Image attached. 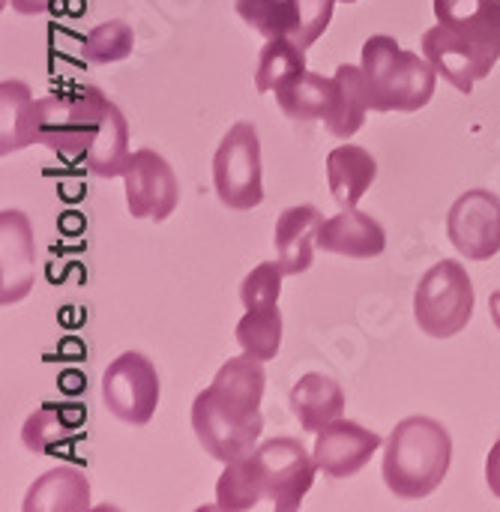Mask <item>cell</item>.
Here are the masks:
<instances>
[{
	"label": "cell",
	"instance_id": "obj_12",
	"mask_svg": "<svg viewBox=\"0 0 500 512\" xmlns=\"http://www.w3.org/2000/svg\"><path fill=\"white\" fill-rule=\"evenodd\" d=\"M378 450H381V435H375L372 429H363L354 420L339 417L318 432L312 453H315L318 471L324 477L348 480V477L360 474Z\"/></svg>",
	"mask_w": 500,
	"mask_h": 512
},
{
	"label": "cell",
	"instance_id": "obj_31",
	"mask_svg": "<svg viewBox=\"0 0 500 512\" xmlns=\"http://www.w3.org/2000/svg\"><path fill=\"white\" fill-rule=\"evenodd\" d=\"M9 3L18 15H39V12L51 9L54 0H9Z\"/></svg>",
	"mask_w": 500,
	"mask_h": 512
},
{
	"label": "cell",
	"instance_id": "obj_32",
	"mask_svg": "<svg viewBox=\"0 0 500 512\" xmlns=\"http://www.w3.org/2000/svg\"><path fill=\"white\" fill-rule=\"evenodd\" d=\"M489 312H492V321H495V327L500 330V291H495V294L489 297Z\"/></svg>",
	"mask_w": 500,
	"mask_h": 512
},
{
	"label": "cell",
	"instance_id": "obj_21",
	"mask_svg": "<svg viewBox=\"0 0 500 512\" xmlns=\"http://www.w3.org/2000/svg\"><path fill=\"white\" fill-rule=\"evenodd\" d=\"M333 81H336V105L333 114L327 117V129L336 138H351L360 132V126L366 123V111L372 108L369 81L363 66H351V63H342Z\"/></svg>",
	"mask_w": 500,
	"mask_h": 512
},
{
	"label": "cell",
	"instance_id": "obj_13",
	"mask_svg": "<svg viewBox=\"0 0 500 512\" xmlns=\"http://www.w3.org/2000/svg\"><path fill=\"white\" fill-rule=\"evenodd\" d=\"M36 279L33 228L21 210L0 213V300L12 306L24 300Z\"/></svg>",
	"mask_w": 500,
	"mask_h": 512
},
{
	"label": "cell",
	"instance_id": "obj_16",
	"mask_svg": "<svg viewBox=\"0 0 500 512\" xmlns=\"http://www.w3.org/2000/svg\"><path fill=\"white\" fill-rule=\"evenodd\" d=\"M378 177V162L369 150L357 144H342L330 150L327 156V183L333 192V201L342 210H354L360 198L372 189Z\"/></svg>",
	"mask_w": 500,
	"mask_h": 512
},
{
	"label": "cell",
	"instance_id": "obj_25",
	"mask_svg": "<svg viewBox=\"0 0 500 512\" xmlns=\"http://www.w3.org/2000/svg\"><path fill=\"white\" fill-rule=\"evenodd\" d=\"M237 342L243 354L267 363L276 360L282 348V315L279 306H264V309H246V315L237 324Z\"/></svg>",
	"mask_w": 500,
	"mask_h": 512
},
{
	"label": "cell",
	"instance_id": "obj_26",
	"mask_svg": "<svg viewBox=\"0 0 500 512\" xmlns=\"http://www.w3.org/2000/svg\"><path fill=\"white\" fill-rule=\"evenodd\" d=\"M135 48V33L126 21L114 18V21H105V24H96L84 45H81V54L87 63H117V60H126Z\"/></svg>",
	"mask_w": 500,
	"mask_h": 512
},
{
	"label": "cell",
	"instance_id": "obj_27",
	"mask_svg": "<svg viewBox=\"0 0 500 512\" xmlns=\"http://www.w3.org/2000/svg\"><path fill=\"white\" fill-rule=\"evenodd\" d=\"M234 9L264 39H279L294 33V12L288 0H237Z\"/></svg>",
	"mask_w": 500,
	"mask_h": 512
},
{
	"label": "cell",
	"instance_id": "obj_19",
	"mask_svg": "<svg viewBox=\"0 0 500 512\" xmlns=\"http://www.w3.org/2000/svg\"><path fill=\"white\" fill-rule=\"evenodd\" d=\"M291 411L300 420L303 432L318 435L324 426H330L333 420L342 417L345 411V393L342 387L321 372H309L303 375L294 387H291Z\"/></svg>",
	"mask_w": 500,
	"mask_h": 512
},
{
	"label": "cell",
	"instance_id": "obj_30",
	"mask_svg": "<svg viewBox=\"0 0 500 512\" xmlns=\"http://www.w3.org/2000/svg\"><path fill=\"white\" fill-rule=\"evenodd\" d=\"M486 483H489L492 495L500 501V438L495 441V447H492V453L486 459Z\"/></svg>",
	"mask_w": 500,
	"mask_h": 512
},
{
	"label": "cell",
	"instance_id": "obj_10",
	"mask_svg": "<svg viewBox=\"0 0 500 512\" xmlns=\"http://www.w3.org/2000/svg\"><path fill=\"white\" fill-rule=\"evenodd\" d=\"M447 234L468 261H489L500 252V198L489 189H468L447 213Z\"/></svg>",
	"mask_w": 500,
	"mask_h": 512
},
{
	"label": "cell",
	"instance_id": "obj_29",
	"mask_svg": "<svg viewBox=\"0 0 500 512\" xmlns=\"http://www.w3.org/2000/svg\"><path fill=\"white\" fill-rule=\"evenodd\" d=\"M282 267L279 261L258 264L240 285V300L246 309H264V306H279L282 294Z\"/></svg>",
	"mask_w": 500,
	"mask_h": 512
},
{
	"label": "cell",
	"instance_id": "obj_1",
	"mask_svg": "<svg viewBox=\"0 0 500 512\" xmlns=\"http://www.w3.org/2000/svg\"><path fill=\"white\" fill-rule=\"evenodd\" d=\"M267 375L264 363L243 354L228 360L213 384L192 402V429L210 459L231 465L249 456L264 432L261 399Z\"/></svg>",
	"mask_w": 500,
	"mask_h": 512
},
{
	"label": "cell",
	"instance_id": "obj_15",
	"mask_svg": "<svg viewBox=\"0 0 500 512\" xmlns=\"http://www.w3.org/2000/svg\"><path fill=\"white\" fill-rule=\"evenodd\" d=\"M318 249L330 252V255H345V258H378L387 249V231L381 228L378 219H372L369 213L354 210H342L333 219H324L321 234H318Z\"/></svg>",
	"mask_w": 500,
	"mask_h": 512
},
{
	"label": "cell",
	"instance_id": "obj_7",
	"mask_svg": "<svg viewBox=\"0 0 500 512\" xmlns=\"http://www.w3.org/2000/svg\"><path fill=\"white\" fill-rule=\"evenodd\" d=\"M474 282L459 261H438L414 291L417 327L432 339L459 336L474 318Z\"/></svg>",
	"mask_w": 500,
	"mask_h": 512
},
{
	"label": "cell",
	"instance_id": "obj_8",
	"mask_svg": "<svg viewBox=\"0 0 500 512\" xmlns=\"http://www.w3.org/2000/svg\"><path fill=\"white\" fill-rule=\"evenodd\" d=\"M213 186L228 210H252L264 201L261 186V141L258 129L246 120L234 123L216 156H213Z\"/></svg>",
	"mask_w": 500,
	"mask_h": 512
},
{
	"label": "cell",
	"instance_id": "obj_6",
	"mask_svg": "<svg viewBox=\"0 0 500 512\" xmlns=\"http://www.w3.org/2000/svg\"><path fill=\"white\" fill-rule=\"evenodd\" d=\"M39 108V144L54 150L63 159H87L108 99L99 87L84 84L75 90H57L36 99Z\"/></svg>",
	"mask_w": 500,
	"mask_h": 512
},
{
	"label": "cell",
	"instance_id": "obj_23",
	"mask_svg": "<svg viewBox=\"0 0 500 512\" xmlns=\"http://www.w3.org/2000/svg\"><path fill=\"white\" fill-rule=\"evenodd\" d=\"M129 123L123 117V111L108 102L105 114H102V126L99 135L87 153V168L99 177H123L129 168Z\"/></svg>",
	"mask_w": 500,
	"mask_h": 512
},
{
	"label": "cell",
	"instance_id": "obj_11",
	"mask_svg": "<svg viewBox=\"0 0 500 512\" xmlns=\"http://www.w3.org/2000/svg\"><path fill=\"white\" fill-rule=\"evenodd\" d=\"M126 180V204L132 219H153L165 222L180 201V183L165 162L150 147H141L129 156V168L123 174Z\"/></svg>",
	"mask_w": 500,
	"mask_h": 512
},
{
	"label": "cell",
	"instance_id": "obj_4",
	"mask_svg": "<svg viewBox=\"0 0 500 512\" xmlns=\"http://www.w3.org/2000/svg\"><path fill=\"white\" fill-rule=\"evenodd\" d=\"M450 462V432L432 417H408L387 438L384 483L399 501H420L444 483Z\"/></svg>",
	"mask_w": 500,
	"mask_h": 512
},
{
	"label": "cell",
	"instance_id": "obj_22",
	"mask_svg": "<svg viewBox=\"0 0 500 512\" xmlns=\"http://www.w3.org/2000/svg\"><path fill=\"white\" fill-rule=\"evenodd\" d=\"M279 108L291 120H324L333 114L336 105V81L315 75V72H300L294 81L276 90Z\"/></svg>",
	"mask_w": 500,
	"mask_h": 512
},
{
	"label": "cell",
	"instance_id": "obj_17",
	"mask_svg": "<svg viewBox=\"0 0 500 512\" xmlns=\"http://www.w3.org/2000/svg\"><path fill=\"white\" fill-rule=\"evenodd\" d=\"M90 507V483L84 471L60 465L45 471L24 495V512H81Z\"/></svg>",
	"mask_w": 500,
	"mask_h": 512
},
{
	"label": "cell",
	"instance_id": "obj_2",
	"mask_svg": "<svg viewBox=\"0 0 500 512\" xmlns=\"http://www.w3.org/2000/svg\"><path fill=\"white\" fill-rule=\"evenodd\" d=\"M315 474V453L294 438H273L249 456L225 465V474L216 483V507L246 512L270 501V510L294 512L303 507Z\"/></svg>",
	"mask_w": 500,
	"mask_h": 512
},
{
	"label": "cell",
	"instance_id": "obj_24",
	"mask_svg": "<svg viewBox=\"0 0 500 512\" xmlns=\"http://www.w3.org/2000/svg\"><path fill=\"white\" fill-rule=\"evenodd\" d=\"M300 72H306V48H300L291 36L267 39V45L258 54V69H255V90L258 93H273L294 81Z\"/></svg>",
	"mask_w": 500,
	"mask_h": 512
},
{
	"label": "cell",
	"instance_id": "obj_9",
	"mask_svg": "<svg viewBox=\"0 0 500 512\" xmlns=\"http://www.w3.org/2000/svg\"><path fill=\"white\" fill-rule=\"evenodd\" d=\"M102 402L126 426H147L159 405L156 366L138 354H120L102 375Z\"/></svg>",
	"mask_w": 500,
	"mask_h": 512
},
{
	"label": "cell",
	"instance_id": "obj_20",
	"mask_svg": "<svg viewBox=\"0 0 500 512\" xmlns=\"http://www.w3.org/2000/svg\"><path fill=\"white\" fill-rule=\"evenodd\" d=\"M87 411L81 405H42L33 411L21 426V444L30 453L57 456L60 447H66L72 438H78L84 426Z\"/></svg>",
	"mask_w": 500,
	"mask_h": 512
},
{
	"label": "cell",
	"instance_id": "obj_18",
	"mask_svg": "<svg viewBox=\"0 0 500 512\" xmlns=\"http://www.w3.org/2000/svg\"><path fill=\"white\" fill-rule=\"evenodd\" d=\"M39 144V108L24 81L6 78L0 84V153L9 156Z\"/></svg>",
	"mask_w": 500,
	"mask_h": 512
},
{
	"label": "cell",
	"instance_id": "obj_5",
	"mask_svg": "<svg viewBox=\"0 0 500 512\" xmlns=\"http://www.w3.org/2000/svg\"><path fill=\"white\" fill-rule=\"evenodd\" d=\"M363 72L372 111H420L435 96L438 69L426 54L405 51L393 36H369L363 45Z\"/></svg>",
	"mask_w": 500,
	"mask_h": 512
},
{
	"label": "cell",
	"instance_id": "obj_3",
	"mask_svg": "<svg viewBox=\"0 0 500 512\" xmlns=\"http://www.w3.org/2000/svg\"><path fill=\"white\" fill-rule=\"evenodd\" d=\"M423 54L459 93H471L500 60V0L429 27Z\"/></svg>",
	"mask_w": 500,
	"mask_h": 512
},
{
	"label": "cell",
	"instance_id": "obj_28",
	"mask_svg": "<svg viewBox=\"0 0 500 512\" xmlns=\"http://www.w3.org/2000/svg\"><path fill=\"white\" fill-rule=\"evenodd\" d=\"M288 6L294 12V33H291V39L300 48H309L330 27L336 0H288Z\"/></svg>",
	"mask_w": 500,
	"mask_h": 512
},
{
	"label": "cell",
	"instance_id": "obj_14",
	"mask_svg": "<svg viewBox=\"0 0 500 512\" xmlns=\"http://www.w3.org/2000/svg\"><path fill=\"white\" fill-rule=\"evenodd\" d=\"M321 225H324V216L312 204L288 207L279 213L273 246H276V261L285 276H300L312 267Z\"/></svg>",
	"mask_w": 500,
	"mask_h": 512
},
{
	"label": "cell",
	"instance_id": "obj_33",
	"mask_svg": "<svg viewBox=\"0 0 500 512\" xmlns=\"http://www.w3.org/2000/svg\"><path fill=\"white\" fill-rule=\"evenodd\" d=\"M342 3H357V0H342Z\"/></svg>",
	"mask_w": 500,
	"mask_h": 512
}]
</instances>
